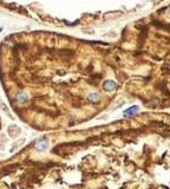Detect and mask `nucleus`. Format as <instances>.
<instances>
[{
  "instance_id": "nucleus-6",
  "label": "nucleus",
  "mask_w": 170,
  "mask_h": 189,
  "mask_svg": "<svg viewBox=\"0 0 170 189\" xmlns=\"http://www.w3.org/2000/svg\"><path fill=\"white\" fill-rule=\"evenodd\" d=\"M27 99H28V97H27V94H19V100H20V102H25V100H27Z\"/></svg>"
},
{
  "instance_id": "nucleus-1",
  "label": "nucleus",
  "mask_w": 170,
  "mask_h": 189,
  "mask_svg": "<svg viewBox=\"0 0 170 189\" xmlns=\"http://www.w3.org/2000/svg\"><path fill=\"white\" fill-rule=\"evenodd\" d=\"M47 147H49V143H47V141H46V140H44V138L39 140V141L36 143V148H37L38 150H40V151H43V150L47 149Z\"/></svg>"
},
{
  "instance_id": "nucleus-2",
  "label": "nucleus",
  "mask_w": 170,
  "mask_h": 189,
  "mask_svg": "<svg viewBox=\"0 0 170 189\" xmlns=\"http://www.w3.org/2000/svg\"><path fill=\"white\" fill-rule=\"evenodd\" d=\"M104 90L105 91H108V92H110V91H113L115 90V88H116V83L113 82V81H106V82H104Z\"/></svg>"
},
{
  "instance_id": "nucleus-5",
  "label": "nucleus",
  "mask_w": 170,
  "mask_h": 189,
  "mask_svg": "<svg viewBox=\"0 0 170 189\" xmlns=\"http://www.w3.org/2000/svg\"><path fill=\"white\" fill-rule=\"evenodd\" d=\"M89 99L91 100V102H97L98 99H99V94H91L89 96Z\"/></svg>"
},
{
  "instance_id": "nucleus-3",
  "label": "nucleus",
  "mask_w": 170,
  "mask_h": 189,
  "mask_svg": "<svg viewBox=\"0 0 170 189\" xmlns=\"http://www.w3.org/2000/svg\"><path fill=\"white\" fill-rule=\"evenodd\" d=\"M137 111H138V106H137V105L130 106L129 109H126V110L124 111V117H131V116H134Z\"/></svg>"
},
{
  "instance_id": "nucleus-4",
  "label": "nucleus",
  "mask_w": 170,
  "mask_h": 189,
  "mask_svg": "<svg viewBox=\"0 0 170 189\" xmlns=\"http://www.w3.org/2000/svg\"><path fill=\"white\" fill-rule=\"evenodd\" d=\"M0 109L2 110V111H5L6 113H8L9 115V110L7 109V106L4 104V102H2V99H1V97H0Z\"/></svg>"
}]
</instances>
